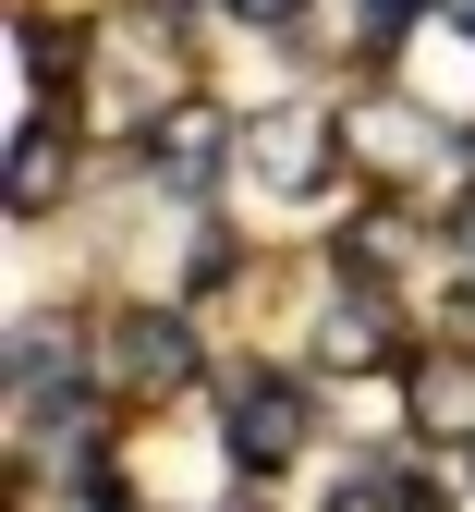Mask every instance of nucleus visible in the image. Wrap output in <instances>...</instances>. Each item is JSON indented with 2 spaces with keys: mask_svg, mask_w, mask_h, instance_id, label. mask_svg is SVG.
<instances>
[{
  "mask_svg": "<svg viewBox=\"0 0 475 512\" xmlns=\"http://www.w3.org/2000/svg\"><path fill=\"white\" fill-rule=\"evenodd\" d=\"M74 61H86V122L110 147H147L159 122L195 98V25H183V0H110Z\"/></svg>",
  "mask_w": 475,
  "mask_h": 512,
  "instance_id": "nucleus-1",
  "label": "nucleus"
},
{
  "mask_svg": "<svg viewBox=\"0 0 475 512\" xmlns=\"http://www.w3.org/2000/svg\"><path fill=\"white\" fill-rule=\"evenodd\" d=\"M342 110H317V98H281V110H256L232 122V196L256 208H317V196H342Z\"/></svg>",
  "mask_w": 475,
  "mask_h": 512,
  "instance_id": "nucleus-2",
  "label": "nucleus"
},
{
  "mask_svg": "<svg viewBox=\"0 0 475 512\" xmlns=\"http://www.w3.org/2000/svg\"><path fill=\"white\" fill-rule=\"evenodd\" d=\"M342 135H354V159L378 171V196H415V208H451V196H463V135H451L439 98H415V86L354 98Z\"/></svg>",
  "mask_w": 475,
  "mask_h": 512,
  "instance_id": "nucleus-3",
  "label": "nucleus"
},
{
  "mask_svg": "<svg viewBox=\"0 0 475 512\" xmlns=\"http://www.w3.org/2000/svg\"><path fill=\"white\" fill-rule=\"evenodd\" d=\"M86 403V317H13V427Z\"/></svg>",
  "mask_w": 475,
  "mask_h": 512,
  "instance_id": "nucleus-4",
  "label": "nucleus"
},
{
  "mask_svg": "<svg viewBox=\"0 0 475 512\" xmlns=\"http://www.w3.org/2000/svg\"><path fill=\"white\" fill-rule=\"evenodd\" d=\"M220 439H232L244 476H281V464L305 452V391H293V378H268V366H244L232 391H220Z\"/></svg>",
  "mask_w": 475,
  "mask_h": 512,
  "instance_id": "nucleus-5",
  "label": "nucleus"
},
{
  "mask_svg": "<svg viewBox=\"0 0 475 512\" xmlns=\"http://www.w3.org/2000/svg\"><path fill=\"white\" fill-rule=\"evenodd\" d=\"M232 171V122L208 110V98H183L159 135H147V196H171V208H208V183Z\"/></svg>",
  "mask_w": 475,
  "mask_h": 512,
  "instance_id": "nucleus-6",
  "label": "nucleus"
},
{
  "mask_svg": "<svg viewBox=\"0 0 475 512\" xmlns=\"http://www.w3.org/2000/svg\"><path fill=\"white\" fill-rule=\"evenodd\" d=\"M183 378H195V330H183V305H122V317H110V391L159 403V391H183Z\"/></svg>",
  "mask_w": 475,
  "mask_h": 512,
  "instance_id": "nucleus-7",
  "label": "nucleus"
},
{
  "mask_svg": "<svg viewBox=\"0 0 475 512\" xmlns=\"http://www.w3.org/2000/svg\"><path fill=\"white\" fill-rule=\"evenodd\" d=\"M402 342V317H390V293H366V269L329 293V317H317V366H378Z\"/></svg>",
  "mask_w": 475,
  "mask_h": 512,
  "instance_id": "nucleus-8",
  "label": "nucleus"
},
{
  "mask_svg": "<svg viewBox=\"0 0 475 512\" xmlns=\"http://www.w3.org/2000/svg\"><path fill=\"white\" fill-rule=\"evenodd\" d=\"M415 427L427 439H475V366L463 354H427L415 366Z\"/></svg>",
  "mask_w": 475,
  "mask_h": 512,
  "instance_id": "nucleus-9",
  "label": "nucleus"
},
{
  "mask_svg": "<svg viewBox=\"0 0 475 512\" xmlns=\"http://www.w3.org/2000/svg\"><path fill=\"white\" fill-rule=\"evenodd\" d=\"M329 512H451V488H439L427 464H366V476L329 500Z\"/></svg>",
  "mask_w": 475,
  "mask_h": 512,
  "instance_id": "nucleus-10",
  "label": "nucleus"
},
{
  "mask_svg": "<svg viewBox=\"0 0 475 512\" xmlns=\"http://www.w3.org/2000/svg\"><path fill=\"white\" fill-rule=\"evenodd\" d=\"M61 208V122H25L13 135V220H49Z\"/></svg>",
  "mask_w": 475,
  "mask_h": 512,
  "instance_id": "nucleus-11",
  "label": "nucleus"
},
{
  "mask_svg": "<svg viewBox=\"0 0 475 512\" xmlns=\"http://www.w3.org/2000/svg\"><path fill=\"white\" fill-rule=\"evenodd\" d=\"M439 13V0H366V13H354V37H366V61H402V49H415V25Z\"/></svg>",
  "mask_w": 475,
  "mask_h": 512,
  "instance_id": "nucleus-12",
  "label": "nucleus"
},
{
  "mask_svg": "<svg viewBox=\"0 0 475 512\" xmlns=\"http://www.w3.org/2000/svg\"><path fill=\"white\" fill-rule=\"evenodd\" d=\"M232 13H244V25H293L305 0H232Z\"/></svg>",
  "mask_w": 475,
  "mask_h": 512,
  "instance_id": "nucleus-13",
  "label": "nucleus"
},
{
  "mask_svg": "<svg viewBox=\"0 0 475 512\" xmlns=\"http://www.w3.org/2000/svg\"><path fill=\"white\" fill-rule=\"evenodd\" d=\"M439 25H451V37H475V0H439Z\"/></svg>",
  "mask_w": 475,
  "mask_h": 512,
  "instance_id": "nucleus-14",
  "label": "nucleus"
},
{
  "mask_svg": "<svg viewBox=\"0 0 475 512\" xmlns=\"http://www.w3.org/2000/svg\"><path fill=\"white\" fill-rule=\"evenodd\" d=\"M232 512H268V500H232Z\"/></svg>",
  "mask_w": 475,
  "mask_h": 512,
  "instance_id": "nucleus-15",
  "label": "nucleus"
}]
</instances>
